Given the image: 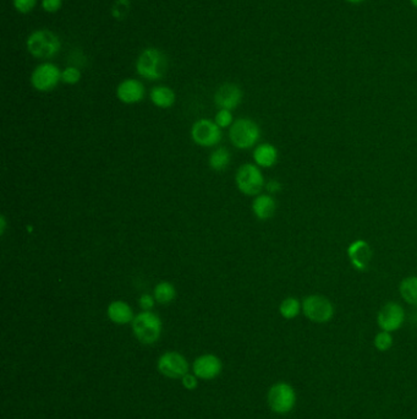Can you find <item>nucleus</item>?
Here are the masks:
<instances>
[{"label":"nucleus","mask_w":417,"mask_h":419,"mask_svg":"<svg viewBox=\"0 0 417 419\" xmlns=\"http://www.w3.org/2000/svg\"><path fill=\"white\" fill-rule=\"evenodd\" d=\"M168 70V59L157 48L144 49L136 60V72L149 81L163 79Z\"/></svg>","instance_id":"obj_1"},{"label":"nucleus","mask_w":417,"mask_h":419,"mask_svg":"<svg viewBox=\"0 0 417 419\" xmlns=\"http://www.w3.org/2000/svg\"><path fill=\"white\" fill-rule=\"evenodd\" d=\"M131 326L135 338H137L139 342L142 345H153L160 338L163 324L158 315L152 310H142L141 313L135 315Z\"/></svg>","instance_id":"obj_2"},{"label":"nucleus","mask_w":417,"mask_h":419,"mask_svg":"<svg viewBox=\"0 0 417 419\" xmlns=\"http://www.w3.org/2000/svg\"><path fill=\"white\" fill-rule=\"evenodd\" d=\"M26 47L34 58L50 59L59 53L62 42L53 31L37 29L29 34L26 41Z\"/></svg>","instance_id":"obj_3"},{"label":"nucleus","mask_w":417,"mask_h":419,"mask_svg":"<svg viewBox=\"0 0 417 419\" xmlns=\"http://www.w3.org/2000/svg\"><path fill=\"white\" fill-rule=\"evenodd\" d=\"M229 139L236 149H252L261 139V129L252 119L239 118L229 129Z\"/></svg>","instance_id":"obj_4"},{"label":"nucleus","mask_w":417,"mask_h":419,"mask_svg":"<svg viewBox=\"0 0 417 419\" xmlns=\"http://www.w3.org/2000/svg\"><path fill=\"white\" fill-rule=\"evenodd\" d=\"M269 408L277 415H288L295 408L298 395L293 386L285 381H279L271 386L267 395Z\"/></svg>","instance_id":"obj_5"},{"label":"nucleus","mask_w":417,"mask_h":419,"mask_svg":"<svg viewBox=\"0 0 417 419\" xmlns=\"http://www.w3.org/2000/svg\"><path fill=\"white\" fill-rule=\"evenodd\" d=\"M235 183L240 192L247 197H257L266 187L264 173L254 164L240 166L236 171Z\"/></svg>","instance_id":"obj_6"},{"label":"nucleus","mask_w":417,"mask_h":419,"mask_svg":"<svg viewBox=\"0 0 417 419\" xmlns=\"http://www.w3.org/2000/svg\"><path fill=\"white\" fill-rule=\"evenodd\" d=\"M302 313L315 324H327L334 318L336 309L329 299L320 294L307 295L301 302Z\"/></svg>","instance_id":"obj_7"},{"label":"nucleus","mask_w":417,"mask_h":419,"mask_svg":"<svg viewBox=\"0 0 417 419\" xmlns=\"http://www.w3.org/2000/svg\"><path fill=\"white\" fill-rule=\"evenodd\" d=\"M62 81V70L50 62L39 64L31 75V84L39 92L53 91Z\"/></svg>","instance_id":"obj_8"},{"label":"nucleus","mask_w":417,"mask_h":419,"mask_svg":"<svg viewBox=\"0 0 417 419\" xmlns=\"http://www.w3.org/2000/svg\"><path fill=\"white\" fill-rule=\"evenodd\" d=\"M223 133L217 123L211 119H200L195 121L191 128V139L201 147H213L221 141Z\"/></svg>","instance_id":"obj_9"},{"label":"nucleus","mask_w":417,"mask_h":419,"mask_svg":"<svg viewBox=\"0 0 417 419\" xmlns=\"http://www.w3.org/2000/svg\"><path fill=\"white\" fill-rule=\"evenodd\" d=\"M157 368L162 375L168 379H182L189 373V363L182 353L169 351L159 357Z\"/></svg>","instance_id":"obj_10"},{"label":"nucleus","mask_w":417,"mask_h":419,"mask_svg":"<svg viewBox=\"0 0 417 419\" xmlns=\"http://www.w3.org/2000/svg\"><path fill=\"white\" fill-rule=\"evenodd\" d=\"M405 323V310L397 302H388L379 309L377 324L382 331H398Z\"/></svg>","instance_id":"obj_11"},{"label":"nucleus","mask_w":417,"mask_h":419,"mask_svg":"<svg viewBox=\"0 0 417 419\" xmlns=\"http://www.w3.org/2000/svg\"><path fill=\"white\" fill-rule=\"evenodd\" d=\"M221 369H223V363L219 359V357L212 353L198 357L192 366L193 374L202 380L216 379L217 376L221 374Z\"/></svg>","instance_id":"obj_12"},{"label":"nucleus","mask_w":417,"mask_h":419,"mask_svg":"<svg viewBox=\"0 0 417 419\" xmlns=\"http://www.w3.org/2000/svg\"><path fill=\"white\" fill-rule=\"evenodd\" d=\"M146 88L137 79H125L116 87V97L124 105H136L144 98Z\"/></svg>","instance_id":"obj_13"},{"label":"nucleus","mask_w":417,"mask_h":419,"mask_svg":"<svg viewBox=\"0 0 417 419\" xmlns=\"http://www.w3.org/2000/svg\"><path fill=\"white\" fill-rule=\"evenodd\" d=\"M242 101V91L235 84H224L214 93V103L219 109L233 111Z\"/></svg>","instance_id":"obj_14"},{"label":"nucleus","mask_w":417,"mask_h":419,"mask_svg":"<svg viewBox=\"0 0 417 419\" xmlns=\"http://www.w3.org/2000/svg\"><path fill=\"white\" fill-rule=\"evenodd\" d=\"M346 254L350 260L351 265L359 271L367 270L369 262L372 260V255H374L369 243L364 239L353 241L350 246H348Z\"/></svg>","instance_id":"obj_15"},{"label":"nucleus","mask_w":417,"mask_h":419,"mask_svg":"<svg viewBox=\"0 0 417 419\" xmlns=\"http://www.w3.org/2000/svg\"><path fill=\"white\" fill-rule=\"evenodd\" d=\"M252 157L259 168H272L278 162V149L274 145L264 142L254 147Z\"/></svg>","instance_id":"obj_16"},{"label":"nucleus","mask_w":417,"mask_h":419,"mask_svg":"<svg viewBox=\"0 0 417 419\" xmlns=\"http://www.w3.org/2000/svg\"><path fill=\"white\" fill-rule=\"evenodd\" d=\"M277 203L271 194H259L252 201V212L259 221H267L275 215Z\"/></svg>","instance_id":"obj_17"},{"label":"nucleus","mask_w":417,"mask_h":419,"mask_svg":"<svg viewBox=\"0 0 417 419\" xmlns=\"http://www.w3.org/2000/svg\"><path fill=\"white\" fill-rule=\"evenodd\" d=\"M107 315L111 323L116 325H126L132 323L134 320V310L130 307V304L124 300H114L111 302L107 308Z\"/></svg>","instance_id":"obj_18"},{"label":"nucleus","mask_w":417,"mask_h":419,"mask_svg":"<svg viewBox=\"0 0 417 419\" xmlns=\"http://www.w3.org/2000/svg\"><path fill=\"white\" fill-rule=\"evenodd\" d=\"M149 98L154 106L162 108V109L172 108L177 102V95L173 88L164 86V85L154 86L149 92Z\"/></svg>","instance_id":"obj_19"},{"label":"nucleus","mask_w":417,"mask_h":419,"mask_svg":"<svg viewBox=\"0 0 417 419\" xmlns=\"http://www.w3.org/2000/svg\"><path fill=\"white\" fill-rule=\"evenodd\" d=\"M210 167L216 172H224L231 166V156L226 147H218L210 156Z\"/></svg>","instance_id":"obj_20"},{"label":"nucleus","mask_w":417,"mask_h":419,"mask_svg":"<svg viewBox=\"0 0 417 419\" xmlns=\"http://www.w3.org/2000/svg\"><path fill=\"white\" fill-rule=\"evenodd\" d=\"M177 288L173 284H170L168 281H162L159 282L156 287H154L153 295L157 303L170 304L177 298Z\"/></svg>","instance_id":"obj_21"},{"label":"nucleus","mask_w":417,"mask_h":419,"mask_svg":"<svg viewBox=\"0 0 417 419\" xmlns=\"http://www.w3.org/2000/svg\"><path fill=\"white\" fill-rule=\"evenodd\" d=\"M399 292L406 303L417 307V276L404 279L399 284Z\"/></svg>","instance_id":"obj_22"},{"label":"nucleus","mask_w":417,"mask_h":419,"mask_svg":"<svg viewBox=\"0 0 417 419\" xmlns=\"http://www.w3.org/2000/svg\"><path fill=\"white\" fill-rule=\"evenodd\" d=\"M302 304L298 298L295 297H288L284 299L283 302L279 305V313L287 320H293L298 318L299 314L301 313Z\"/></svg>","instance_id":"obj_23"},{"label":"nucleus","mask_w":417,"mask_h":419,"mask_svg":"<svg viewBox=\"0 0 417 419\" xmlns=\"http://www.w3.org/2000/svg\"><path fill=\"white\" fill-rule=\"evenodd\" d=\"M393 336L392 333L387 331H381L374 336V345L379 352H387L393 346Z\"/></svg>","instance_id":"obj_24"},{"label":"nucleus","mask_w":417,"mask_h":419,"mask_svg":"<svg viewBox=\"0 0 417 419\" xmlns=\"http://www.w3.org/2000/svg\"><path fill=\"white\" fill-rule=\"evenodd\" d=\"M81 80V72L75 67H67L62 72V81L67 85H76Z\"/></svg>","instance_id":"obj_25"},{"label":"nucleus","mask_w":417,"mask_h":419,"mask_svg":"<svg viewBox=\"0 0 417 419\" xmlns=\"http://www.w3.org/2000/svg\"><path fill=\"white\" fill-rule=\"evenodd\" d=\"M214 121L217 123V126H219L221 129H226V128H231L234 123V116L231 111L228 109H219L218 113L216 114Z\"/></svg>","instance_id":"obj_26"},{"label":"nucleus","mask_w":417,"mask_h":419,"mask_svg":"<svg viewBox=\"0 0 417 419\" xmlns=\"http://www.w3.org/2000/svg\"><path fill=\"white\" fill-rule=\"evenodd\" d=\"M15 9L21 14H29L37 5V0H13Z\"/></svg>","instance_id":"obj_27"},{"label":"nucleus","mask_w":417,"mask_h":419,"mask_svg":"<svg viewBox=\"0 0 417 419\" xmlns=\"http://www.w3.org/2000/svg\"><path fill=\"white\" fill-rule=\"evenodd\" d=\"M156 302L157 300H156L154 295H152V294H142L139 299V308L142 309V310H146V312H149V310H152L154 308Z\"/></svg>","instance_id":"obj_28"},{"label":"nucleus","mask_w":417,"mask_h":419,"mask_svg":"<svg viewBox=\"0 0 417 419\" xmlns=\"http://www.w3.org/2000/svg\"><path fill=\"white\" fill-rule=\"evenodd\" d=\"M62 0H42V8L47 13H57L62 9Z\"/></svg>","instance_id":"obj_29"},{"label":"nucleus","mask_w":417,"mask_h":419,"mask_svg":"<svg viewBox=\"0 0 417 419\" xmlns=\"http://www.w3.org/2000/svg\"><path fill=\"white\" fill-rule=\"evenodd\" d=\"M182 384L186 390L192 391L196 389L198 386V381H197V376L195 374H189L184 375L182 378Z\"/></svg>","instance_id":"obj_30"},{"label":"nucleus","mask_w":417,"mask_h":419,"mask_svg":"<svg viewBox=\"0 0 417 419\" xmlns=\"http://www.w3.org/2000/svg\"><path fill=\"white\" fill-rule=\"evenodd\" d=\"M264 188L267 189L269 194L279 193L280 189H282V184L279 183L278 180H275V179H271L269 182L266 183Z\"/></svg>","instance_id":"obj_31"},{"label":"nucleus","mask_w":417,"mask_h":419,"mask_svg":"<svg viewBox=\"0 0 417 419\" xmlns=\"http://www.w3.org/2000/svg\"><path fill=\"white\" fill-rule=\"evenodd\" d=\"M5 230H6V218H5L4 215H1L0 216V234L1 236L4 234Z\"/></svg>","instance_id":"obj_32"},{"label":"nucleus","mask_w":417,"mask_h":419,"mask_svg":"<svg viewBox=\"0 0 417 419\" xmlns=\"http://www.w3.org/2000/svg\"><path fill=\"white\" fill-rule=\"evenodd\" d=\"M346 1L350 4H360V3H364V0H346Z\"/></svg>","instance_id":"obj_33"},{"label":"nucleus","mask_w":417,"mask_h":419,"mask_svg":"<svg viewBox=\"0 0 417 419\" xmlns=\"http://www.w3.org/2000/svg\"><path fill=\"white\" fill-rule=\"evenodd\" d=\"M411 1V4H413V8H416L417 9V0H410Z\"/></svg>","instance_id":"obj_34"}]
</instances>
